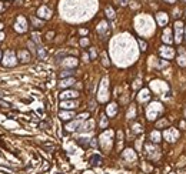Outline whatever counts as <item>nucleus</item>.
<instances>
[{"label":"nucleus","instance_id":"1a4fd4ad","mask_svg":"<svg viewBox=\"0 0 186 174\" xmlns=\"http://www.w3.org/2000/svg\"><path fill=\"white\" fill-rule=\"evenodd\" d=\"M39 57H40V59H43V57H45V50H43V49H40V50H39Z\"/></svg>","mask_w":186,"mask_h":174},{"label":"nucleus","instance_id":"9d476101","mask_svg":"<svg viewBox=\"0 0 186 174\" xmlns=\"http://www.w3.org/2000/svg\"><path fill=\"white\" fill-rule=\"evenodd\" d=\"M106 11H108V13H109V17H112V19H113V11H112L110 9H109V10H106Z\"/></svg>","mask_w":186,"mask_h":174},{"label":"nucleus","instance_id":"f257e3e1","mask_svg":"<svg viewBox=\"0 0 186 174\" xmlns=\"http://www.w3.org/2000/svg\"><path fill=\"white\" fill-rule=\"evenodd\" d=\"M60 97H62V99H72V97H78V93L72 91V90H67V91L62 93V94H60Z\"/></svg>","mask_w":186,"mask_h":174},{"label":"nucleus","instance_id":"39448f33","mask_svg":"<svg viewBox=\"0 0 186 174\" xmlns=\"http://www.w3.org/2000/svg\"><path fill=\"white\" fill-rule=\"evenodd\" d=\"M19 54L22 56V59H23L22 62H29V60H30V54L27 52H20Z\"/></svg>","mask_w":186,"mask_h":174},{"label":"nucleus","instance_id":"f03ea898","mask_svg":"<svg viewBox=\"0 0 186 174\" xmlns=\"http://www.w3.org/2000/svg\"><path fill=\"white\" fill-rule=\"evenodd\" d=\"M102 163V159L99 156H93L92 159H90V164L92 166H97V164H100Z\"/></svg>","mask_w":186,"mask_h":174},{"label":"nucleus","instance_id":"9b49d317","mask_svg":"<svg viewBox=\"0 0 186 174\" xmlns=\"http://www.w3.org/2000/svg\"><path fill=\"white\" fill-rule=\"evenodd\" d=\"M140 46H142V50H146V43H143V41H140Z\"/></svg>","mask_w":186,"mask_h":174},{"label":"nucleus","instance_id":"0eeeda50","mask_svg":"<svg viewBox=\"0 0 186 174\" xmlns=\"http://www.w3.org/2000/svg\"><path fill=\"white\" fill-rule=\"evenodd\" d=\"M0 107H3V108H10V104L6 103V101H3V100H0Z\"/></svg>","mask_w":186,"mask_h":174},{"label":"nucleus","instance_id":"7ed1b4c3","mask_svg":"<svg viewBox=\"0 0 186 174\" xmlns=\"http://www.w3.org/2000/svg\"><path fill=\"white\" fill-rule=\"evenodd\" d=\"M62 107L73 108V107H76V103H73V101H63V103H62Z\"/></svg>","mask_w":186,"mask_h":174},{"label":"nucleus","instance_id":"20e7f679","mask_svg":"<svg viewBox=\"0 0 186 174\" xmlns=\"http://www.w3.org/2000/svg\"><path fill=\"white\" fill-rule=\"evenodd\" d=\"M73 83H74L73 79H66V80H63V82L60 83V86H62V87H67V86L73 84Z\"/></svg>","mask_w":186,"mask_h":174},{"label":"nucleus","instance_id":"423d86ee","mask_svg":"<svg viewBox=\"0 0 186 174\" xmlns=\"http://www.w3.org/2000/svg\"><path fill=\"white\" fill-rule=\"evenodd\" d=\"M73 117V114H70V113H60V119L62 120H69Z\"/></svg>","mask_w":186,"mask_h":174},{"label":"nucleus","instance_id":"6e6552de","mask_svg":"<svg viewBox=\"0 0 186 174\" xmlns=\"http://www.w3.org/2000/svg\"><path fill=\"white\" fill-rule=\"evenodd\" d=\"M70 74H73V70H66L60 74V76H62V77H66V76H70Z\"/></svg>","mask_w":186,"mask_h":174}]
</instances>
